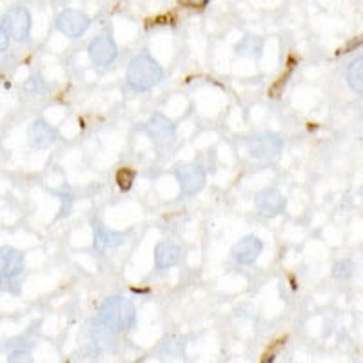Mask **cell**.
<instances>
[{
	"instance_id": "obj_19",
	"label": "cell",
	"mask_w": 363,
	"mask_h": 363,
	"mask_svg": "<svg viewBox=\"0 0 363 363\" xmlns=\"http://www.w3.org/2000/svg\"><path fill=\"white\" fill-rule=\"evenodd\" d=\"M8 363H33V356L28 351H15L8 358Z\"/></svg>"
},
{
	"instance_id": "obj_14",
	"label": "cell",
	"mask_w": 363,
	"mask_h": 363,
	"mask_svg": "<svg viewBox=\"0 0 363 363\" xmlns=\"http://www.w3.org/2000/svg\"><path fill=\"white\" fill-rule=\"evenodd\" d=\"M347 80H349V84H351L352 89L358 91V93H362L363 91V60H362V57L356 58L354 62L351 64V67H349V71H347Z\"/></svg>"
},
{
	"instance_id": "obj_9",
	"label": "cell",
	"mask_w": 363,
	"mask_h": 363,
	"mask_svg": "<svg viewBox=\"0 0 363 363\" xmlns=\"http://www.w3.org/2000/svg\"><path fill=\"white\" fill-rule=\"evenodd\" d=\"M264 251V244H262V240L258 236H245L238 242V244L233 247V256H235V260L242 265H249L255 264L256 258L262 255Z\"/></svg>"
},
{
	"instance_id": "obj_22",
	"label": "cell",
	"mask_w": 363,
	"mask_h": 363,
	"mask_svg": "<svg viewBox=\"0 0 363 363\" xmlns=\"http://www.w3.org/2000/svg\"><path fill=\"white\" fill-rule=\"evenodd\" d=\"M267 356H269V358H265L262 363H272V359H274V356H272V354H267Z\"/></svg>"
},
{
	"instance_id": "obj_20",
	"label": "cell",
	"mask_w": 363,
	"mask_h": 363,
	"mask_svg": "<svg viewBox=\"0 0 363 363\" xmlns=\"http://www.w3.org/2000/svg\"><path fill=\"white\" fill-rule=\"evenodd\" d=\"M182 6H186V8L191 9H203L207 4H209V0H178Z\"/></svg>"
},
{
	"instance_id": "obj_6",
	"label": "cell",
	"mask_w": 363,
	"mask_h": 363,
	"mask_svg": "<svg viewBox=\"0 0 363 363\" xmlns=\"http://www.w3.org/2000/svg\"><path fill=\"white\" fill-rule=\"evenodd\" d=\"M22 271H24V255L9 245L0 247V278L9 280L18 277Z\"/></svg>"
},
{
	"instance_id": "obj_5",
	"label": "cell",
	"mask_w": 363,
	"mask_h": 363,
	"mask_svg": "<svg viewBox=\"0 0 363 363\" xmlns=\"http://www.w3.org/2000/svg\"><path fill=\"white\" fill-rule=\"evenodd\" d=\"M57 28L60 29L66 37L77 38L80 37V35L86 33V29L89 28V18H87L84 13L67 9V11L58 15Z\"/></svg>"
},
{
	"instance_id": "obj_15",
	"label": "cell",
	"mask_w": 363,
	"mask_h": 363,
	"mask_svg": "<svg viewBox=\"0 0 363 363\" xmlns=\"http://www.w3.org/2000/svg\"><path fill=\"white\" fill-rule=\"evenodd\" d=\"M262 45H264V42L260 38L245 37L244 40L240 42L236 50H238L240 55H244V57H258L262 51Z\"/></svg>"
},
{
	"instance_id": "obj_8",
	"label": "cell",
	"mask_w": 363,
	"mask_h": 363,
	"mask_svg": "<svg viewBox=\"0 0 363 363\" xmlns=\"http://www.w3.org/2000/svg\"><path fill=\"white\" fill-rule=\"evenodd\" d=\"M118 48L111 37H99L91 42L89 45V57L91 60L99 66H109L115 62Z\"/></svg>"
},
{
	"instance_id": "obj_13",
	"label": "cell",
	"mask_w": 363,
	"mask_h": 363,
	"mask_svg": "<svg viewBox=\"0 0 363 363\" xmlns=\"http://www.w3.org/2000/svg\"><path fill=\"white\" fill-rule=\"evenodd\" d=\"M180 260V249L178 245L171 244V242H164V244H158L155 249V262L160 269L173 267L174 264H178Z\"/></svg>"
},
{
	"instance_id": "obj_11",
	"label": "cell",
	"mask_w": 363,
	"mask_h": 363,
	"mask_svg": "<svg viewBox=\"0 0 363 363\" xmlns=\"http://www.w3.org/2000/svg\"><path fill=\"white\" fill-rule=\"evenodd\" d=\"M147 133L158 145H167L174 140V125L171 124V120H167L160 113H155L151 116L147 124Z\"/></svg>"
},
{
	"instance_id": "obj_17",
	"label": "cell",
	"mask_w": 363,
	"mask_h": 363,
	"mask_svg": "<svg viewBox=\"0 0 363 363\" xmlns=\"http://www.w3.org/2000/svg\"><path fill=\"white\" fill-rule=\"evenodd\" d=\"M113 233L108 231L104 225L96 227V233H95V245L99 249H106L109 245H113Z\"/></svg>"
},
{
	"instance_id": "obj_10",
	"label": "cell",
	"mask_w": 363,
	"mask_h": 363,
	"mask_svg": "<svg viewBox=\"0 0 363 363\" xmlns=\"http://www.w3.org/2000/svg\"><path fill=\"white\" fill-rule=\"evenodd\" d=\"M28 140L31 147L45 149L55 144V140H57V131L45 120H35L28 129Z\"/></svg>"
},
{
	"instance_id": "obj_21",
	"label": "cell",
	"mask_w": 363,
	"mask_h": 363,
	"mask_svg": "<svg viewBox=\"0 0 363 363\" xmlns=\"http://www.w3.org/2000/svg\"><path fill=\"white\" fill-rule=\"evenodd\" d=\"M8 45H9V37H8V33H6L4 29L0 28V51H6V50H8Z\"/></svg>"
},
{
	"instance_id": "obj_16",
	"label": "cell",
	"mask_w": 363,
	"mask_h": 363,
	"mask_svg": "<svg viewBox=\"0 0 363 363\" xmlns=\"http://www.w3.org/2000/svg\"><path fill=\"white\" fill-rule=\"evenodd\" d=\"M135 177H136V173L133 169H128V167L120 169L118 173H116V182H118L120 189H122V191L131 189L133 182H135Z\"/></svg>"
},
{
	"instance_id": "obj_18",
	"label": "cell",
	"mask_w": 363,
	"mask_h": 363,
	"mask_svg": "<svg viewBox=\"0 0 363 363\" xmlns=\"http://www.w3.org/2000/svg\"><path fill=\"white\" fill-rule=\"evenodd\" d=\"M352 269H354V264H352L351 260L338 262V264L335 265V277L345 280V278H349L352 274Z\"/></svg>"
},
{
	"instance_id": "obj_7",
	"label": "cell",
	"mask_w": 363,
	"mask_h": 363,
	"mask_svg": "<svg viewBox=\"0 0 363 363\" xmlns=\"http://www.w3.org/2000/svg\"><path fill=\"white\" fill-rule=\"evenodd\" d=\"M177 178L187 194L199 193L206 186V173L200 165H180L177 169Z\"/></svg>"
},
{
	"instance_id": "obj_2",
	"label": "cell",
	"mask_w": 363,
	"mask_h": 363,
	"mask_svg": "<svg viewBox=\"0 0 363 363\" xmlns=\"http://www.w3.org/2000/svg\"><path fill=\"white\" fill-rule=\"evenodd\" d=\"M100 320L109 329L125 330L133 327L136 320L135 307H133L131 301L124 300V298H109V300L104 301L102 309H100Z\"/></svg>"
},
{
	"instance_id": "obj_3",
	"label": "cell",
	"mask_w": 363,
	"mask_h": 363,
	"mask_svg": "<svg viewBox=\"0 0 363 363\" xmlns=\"http://www.w3.org/2000/svg\"><path fill=\"white\" fill-rule=\"evenodd\" d=\"M0 28L4 29L8 37L15 38V40L22 42L28 40L29 31H31V17H29L28 9L24 8H13L2 18Z\"/></svg>"
},
{
	"instance_id": "obj_12",
	"label": "cell",
	"mask_w": 363,
	"mask_h": 363,
	"mask_svg": "<svg viewBox=\"0 0 363 363\" xmlns=\"http://www.w3.org/2000/svg\"><path fill=\"white\" fill-rule=\"evenodd\" d=\"M284 196L277 189H264L256 196V207L267 218L280 215L281 211H284Z\"/></svg>"
},
{
	"instance_id": "obj_4",
	"label": "cell",
	"mask_w": 363,
	"mask_h": 363,
	"mask_svg": "<svg viewBox=\"0 0 363 363\" xmlns=\"http://www.w3.org/2000/svg\"><path fill=\"white\" fill-rule=\"evenodd\" d=\"M281 147H284V144L274 135H256L247 140L249 153L255 158H258V160L264 162L274 160L280 155Z\"/></svg>"
},
{
	"instance_id": "obj_1",
	"label": "cell",
	"mask_w": 363,
	"mask_h": 363,
	"mask_svg": "<svg viewBox=\"0 0 363 363\" xmlns=\"http://www.w3.org/2000/svg\"><path fill=\"white\" fill-rule=\"evenodd\" d=\"M164 77V71L151 55L140 53L131 60L128 67V82L136 91H147L157 86Z\"/></svg>"
}]
</instances>
